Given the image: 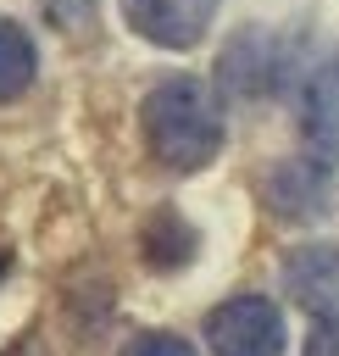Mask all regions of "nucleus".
<instances>
[{
    "mask_svg": "<svg viewBox=\"0 0 339 356\" xmlns=\"http://www.w3.org/2000/svg\"><path fill=\"white\" fill-rule=\"evenodd\" d=\"M306 356H339V323H317L306 339Z\"/></svg>",
    "mask_w": 339,
    "mask_h": 356,
    "instance_id": "nucleus-12",
    "label": "nucleus"
},
{
    "mask_svg": "<svg viewBox=\"0 0 339 356\" xmlns=\"http://www.w3.org/2000/svg\"><path fill=\"white\" fill-rule=\"evenodd\" d=\"M122 356H200V350L189 339H178V334H133L122 345Z\"/></svg>",
    "mask_w": 339,
    "mask_h": 356,
    "instance_id": "nucleus-11",
    "label": "nucleus"
},
{
    "mask_svg": "<svg viewBox=\"0 0 339 356\" xmlns=\"http://www.w3.org/2000/svg\"><path fill=\"white\" fill-rule=\"evenodd\" d=\"M33 72H39V50H33L28 28L11 22V17H0V106L17 100L33 83Z\"/></svg>",
    "mask_w": 339,
    "mask_h": 356,
    "instance_id": "nucleus-8",
    "label": "nucleus"
},
{
    "mask_svg": "<svg viewBox=\"0 0 339 356\" xmlns=\"http://www.w3.org/2000/svg\"><path fill=\"white\" fill-rule=\"evenodd\" d=\"M328 200H333V167L317 161V156H306V150H300V156H283V161L267 172V206H272L278 217H289V222L322 217Z\"/></svg>",
    "mask_w": 339,
    "mask_h": 356,
    "instance_id": "nucleus-4",
    "label": "nucleus"
},
{
    "mask_svg": "<svg viewBox=\"0 0 339 356\" xmlns=\"http://www.w3.org/2000/svg\"><path fill=\"white\" fill-rule=\"evenodd\" d=\"M139 122H144L150 156H156L161 167H172V172H200L206 161H217V150H222V139H228L217 89H206V83L189 78V72L161 78V83L144 95Z\"/></svg>",
    "mask_w": 339,
    "mask_h": 356,
    "instance_id": "nucleus-1",
    "label": "nucleus"
},
{
    "mask_svg": "<svg viewBox=\"0 0 339 356\" xmlns=\"http://www.w3.org/2000/svg\"><path fill=\"white\" fill-rule=\"evenodd\" d=\"M122 17L139 39L161 44V50H189L206 39L217 0H122Z\"/></svg>",
    "mask_w": 339,
    "mask_h": 356,
    "instance_id": "nucleus-6",
    "label": "nucleus"
},
{
    "mask_svg": "<svg viewBox=\"0 0 339 356\" xmlns=\"http://www.w3.org/2000/svg\"><path fill=\"white\" fill-rule=\"evenodd\" d=\"M217 89L233 95V100H261V95H278L289 89V50L272 28H239L222 56H217Z\"/></svg>",
    "mask_w": 339,
    "mask_h": 356,
    "instance_id": "nucleus-2",
    "label": "nucleus"
},
{
    "mask_svg": "<svg viewBox=\"0 0 339 356\" xmlns=\"http://www.w3.org/2000/svg\"><path fill=\"white\" fill-rule=\"evenodd\" d=\"M94 6H100V0H39V11H44L61 33H83V28L94 22Z\"/></svg>",
    "mask_w": 339,
    "mask_h": 356,
    "instance_id": "nucleus-10",
    "label": "nucleus"
},
{
    "mask_svg": "<svg viewBox=\"0 0 339 356\" xmlns=\"http://www.w3.org/2000/svg\"><path fill=\"white\" fill-rule=\"evenodd\" d=\"M144 256H150L156 267H183V261L195 256V228H189L178 211L150 217V228H144Z\"/></svg>",
    "mask_w": 339,
    "mask_h": 356,
    "instance_id": "nucleus-9",
    "label": "nucleus"
},
{
    "mask_svg": "<svg viewBox=\"0 0 339 356\" xmlns=\"http://www.w3.org/2000/svg\"><path fill=\"white\" fill-rule=\"evenodd\" d=\"M283 289L306 317L339 323V245H295L283 256Z\"/></svg>",
    "mask_w": 339,
    "mask_h": 356,
    "instance_id": "nucleus-5",
    "label": "nucleus"
},
{
    "mask_svg": "<svg viewBox=\"0 0 339 356\" xmlns=\"http://www.w3.org/2000/svg\"><path fill=\"white\" fill-rule=\"evenodd\" d=\"M300 139L306 156L339 167V56L300 78Z\"/></svg>",
    "mask_w": 339,
    "mask_h": 356,
    "instance_id": "nucleus-7",
    "label": "nucleus"
},
{
    "mask_svg": "<svg viewBox=\"0 0 339 356\" xmlns=\"http://www.w3.org/2000/svg\"><path fill=\"white\" fill-rule=\"evenodd\" d=\"M0 273H6V256H0Z\"/></svg>",
    "mask_w": 339,
    "mask_h": 356,
    "instance_id": "nucleus-13",
    "label": "nucleus"
},
{
    "mask_svg": "<svg viewBox=\"0 0 339 356\" xmlns=\"http://www.w3.org/2000/svg\"><path fill=\"white\" fill-rule=\"evenodd\" d=\"M206 345L211 356H283V312L267 295H228L206 312Z\"/></svg>",
    "mask_w": 339,
    "mask_h": 356,
    "instance_id": "nucleus-3",
    "label": "nucleus"
}]
</instances>
